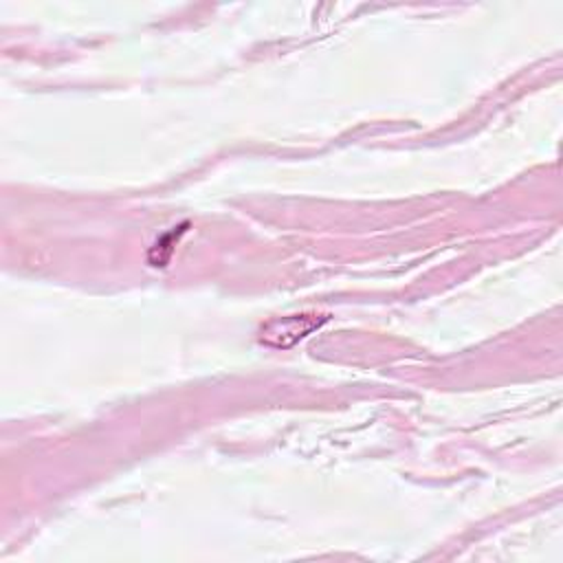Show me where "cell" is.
Instances as JSON below:
<instances>
[{
    "mask_svg": "<svg viewBox=\"0 0 563 563\" xmlns=\"http://www.w3.org/2000/svg\"><path fill=\"white\" fill-rule=\"evenodd\" d=\"M328 319H330L328 314H317V312L277 317V319L266 321L260 328V341L268 347H275V350H288L299 339L319 330Z\"/></svg>",
    "mask_w": 563,
    "mask_h": 563,
    "instance_id": "obj_1",
    "label": "cell"
}]
</instances>
